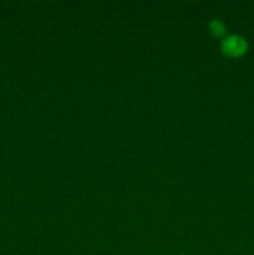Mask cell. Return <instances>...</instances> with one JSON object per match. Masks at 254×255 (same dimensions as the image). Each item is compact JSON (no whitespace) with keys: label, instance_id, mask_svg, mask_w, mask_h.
Instances as JSON below:
<instances>
[{"label":"cell","instance_id":"obj_1","mask_svg":"<svg viewBox=\"0 0 254 255\" xmlns=\"http://www.w3.org/2000/svg\"><path fill=\"white\" fill-rule=\"evenodd\" d=\"M247 49H248V42L239 35H229V36L224 37L222 41V50L228 56H242L243 54H246Z\"/></svg>","mask_w":254,"mask_h":255},{"label":"cell","instance_id":"obj_2","mask_svg":"<svg viewBox=\"0 0 254 255\" xmlns=\"http://www.w3.org/2000/svg\"><path fill=\"white\" fill-rule=\"evenodd\" d=\"M208 27H209V31H211L212 34L217 37H219V36H222V35L226 34V25H224V22L219 19L212 20V21L209 22Z\"/></svg>","mask_w":254,"mask_h":255}]
</instances>
